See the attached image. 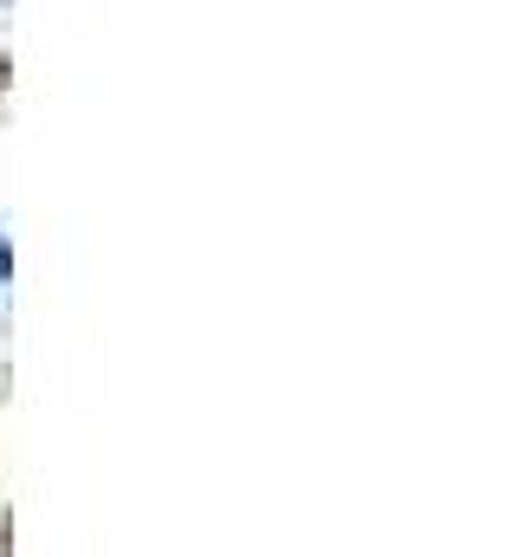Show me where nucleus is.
<instances>
[]
</instances>
